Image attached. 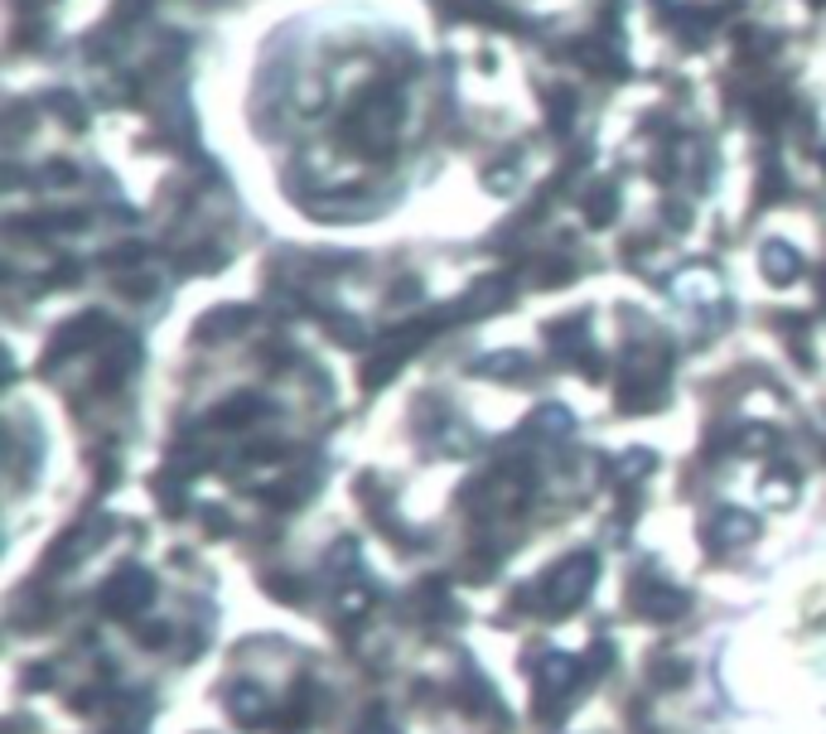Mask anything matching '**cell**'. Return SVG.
Here are the masks:
<instances>
[{
  "label": "cell",
  "mask_w": 826,
  "mask_h": 734,
  "mask_svg": "<svg viewBox=\"0 0 826 734\" xmlns=\"http://www.w3.org/2000/svg\"><path fill=\"white\" fill-rule=\"evenodd\" d=\"M594 575H600V566H594V556H570L561 570L546 580V599H551V614H566V609H576L580 599L590 594Z\"/></svg>",
  "instance_id": "cell-1"
},
{
  "label": "cell",
  "mask_w": 826,
  "mask_h": 734,
  "mask_svg": "<svg viewBox=\"0 0 826 734\" xmlns=\"http://www.w3.org/2000/svg\"><path fill=\"white\" fill-rule=\"evenodd\" d=\"M150 594H155L150 575H145V570H121L116 580L107 585V609H112L116 619H126V614H136Z\"/></svg>",
  "instance_id": "cell-2"
},
{
  "label": "cell",
  "mask_w": 826,
  "mask_h": 734,
  "mask_svg": "<svg viewBox=\"0 0 826 734\" xmlns=\"http://www.w3.org/2000/svg\"><path fill=\"white\" fill-rule=\"evenodd\" d=\"M261 415H266L261 397H252V391H237V397H227L223 407L213 411V425H217V431H242V425L261 421Z\"/></svg>",
  "instance_id": "cell-3"
},
{
  "label": "cell",
  "mask_w": 826,
  "mask_h": 734,
  "mask_svg": "<svg viewBox=\"0 0 826 734\" xmlns=\"http://www.w3.org/2000/svg\"><path fill=\"white\" fill-rule=\"evenodd\" d=\"M755 536H759V527L749 512H721L711 527V546H745V542H755Z\"/></svg>",
  "instance_id": "cell-4"
},
{
  "label": "cell",
  "mask_w": 826,
  "mask_h": 734,
  "mask_svg": "<svg viewBox=\"0 0 826 734\" xmlns=\"http://www.w3.org/2000/svg\"><path fill=\"white\" fill-rule=\"evenodd\" d=\"M797 271H803V262H797V252L788 247V242H769V247H763V276H769L773 286L797 280Z\"/></svg>",
  "instance_id": "cell-5"
},
{
  "label": "cell",
  "mask_w": 826,
  "mask_h": 734,
  "mask_svg": "<svg viewBox=\"0 0 826 734\" xmlns=\"http://www.w3.org/2000/svg\"><path fill=\"white\" fill-rule=\"evenodd\" d=\"M677 296H682L687 304H715L721 300V280H715V271H687V276H677Z\"/></svg>",
  "instance_id": "cell-6"
},
{
  "label": "cell",
  "mask_w": 826,
  "mask_h": 734,
  "mask_svg": "<svg viewBox=\"0 0 826 734\" xmlns=\"http://www.w3.org/2000/svg\"><path fill=\"white\" fill-rule=\"evenodd\" d=\"M97 334H102V314H82V320L68 324V334L58 338L54 348H48V363H58V358H64V353H72V348H88Z\"/></svg>",
  "instance_id": "cell-7"
},
{
  "label": "cell",
  "mask_w": 826,
  "mask_h": 734,
  "mask_svg": "<svg viewBox=\"0 0 826 734\" xmlns=\"http://www.w3.org/2000/svg\"><path fill=\"white\" fill-rule=\"evenodd\" d=\"M576 677H580V663H570V657H546V663H542L546 696H566L570 687H576Z\"/></svg>",
  "instance_id": "cell-8"
},
{
  "label": "cell",
  "mask_w": 826,
  "mask_h": 734,
  "mask_svg": "<svg viewBox=\"0 0 826 734\" xmlns=\"http://www.w3.org/2000/svg\"><path fill=\"white\" fill-rule=\"evenodd\" d=\"M233 711L247 720V725H261L271 705H266V696H261L257 687H247V681H242V687H233Z\"/></svg>",
  "instance_id": "cell-9"
},
{
  "label": "cell",
  "mask_w": 826,
  "mask_h": 734,
  "mask_svg": "<svg viewBox=\"0 0 826 734\" xmlns=\"http://www.w3.org/2000/svg\"><path fill=\"white\" fill-rule=\"evenodd\" d=\"M648 609L652 619H682L687 614V594H677V590H648Z\"/></svg>",
  "instance_id": "cell-10"
},
{
  "label": "cell",
  "mask_w": 826,
  "mask_h": 734,
  "mask_svg": "<svg viewBox=\"0 0 826 734\" xmlns=\"http://www.w3.org/2000/svg\"><path fill=\"white\" fill-rule=\"evenodd\" d=\"M522 367H527L522 353H493V358H483V372L489 377H522Z\"/></svg>",
  "instance_id": "cell-11"
},
{
  "label": "cell",
  "mask_w": 826,
  "mask_h": 734,
  "mask_svg": "<svg viewBox=\"0 0 826 734\" xmlns=\"http://www.w3.org/2000/svg\"><path fill=\"white\" fill-rule=\"evenodd\" d=\"M763 498H769V503H779V508L793 503V498H797L793 474H769V488H763Z\"/></svg>",
  "instance_id": "cell-12"
},
{
  "label": "cell",
  "mask_w": 826,
  "mask_h": 734,
  "mask_svg": "<svg viewBox=\"0 0 826 734\" xmlns=\"http://www.w3.org/2000/svg\"><path fill=\"white\" fill-rule=\"evenodd\" d=\"M295 107H300V112H305V116H320L324 107H330V97H324V88H320V82H314V88H300Z\"/></svg>",
  "instance_id": "cell-13"
},
{
  "label": "cell",
  "mask_w": 826,
  "mask_h": 734,
  "mask_svg": "<svg viewBox=\"0 0 826 734\" xmlns=\"http://www.w3.org/2000/svg\"><path fill=\"white\" fill-rule=\"evenodd\" d=\"M610 218H614V189H600V193L590 199V223H594V227H604Z\"/></svg>",
  "instance_id": "cell-14"
},
{
  "label": "cell",
  "mask_w": 826,
  "mask_h": 734,
  "mask_svg": "<svg viewBox=\"0 0 826 734\" xmlns=\"http://www.w3.org/2000/svg\"><path fill=\"white\" fill-rule=\"evenodd\" d=\"M368 609H372V594L362 590V585H354V590H344V614H348V619H362V614H368Z\"/></svg>",
  "instance_id": "cell-15"
},
{
  "label": "cell",
  "mask_w": 826,
  "mask_h": 734,
  "mask_svg": "<svg viewBox=\"0 0 826 734\" xmlns=\"http://www.w3.org/2000/svg\"><path fill=\"white\" fill-rule=\"evenodd\" d=\"M72 179H78V169L64 165V160H54L44 169V184H54V189H64V184H72Z\"/></svg>",
  "instance_id": "cell-16"
},
{
  "label": "cell",
  "mask_w": 826,
  "mask_h": 734,
  "mask_svg": "<svg viewBox=\"0 0 826 734\" xmlns=\"http://www.w3.org/2000/svg\"><path fill=\"white\" fill-rule=\"evenodd\" d=\"M169 643V623H145L141 629V647H165Z\"/></svg>",
  "instance_id": "cell-17"
},
{
  "label": "cell",
  "mask_w": 826,
  "mask_h": 734,
  "mask_svg": "<svg viewBox=\"0 0 826 734\" xmlns=\"http://www.w3.org/2000/svg\"><path fill=\"white\" fill-rule=\"evenodd\" d=\"M745 440H749L745 449H769V440H773V435L763 431V425H749V431H745Z\"/></svg>",
  "instance_id": "cell-18"
},
{
  "label": "cell",
  "mask_w": 826,
  "mask_h": 734,
  "mask_svg": "<svg viewBox=\"0 0 826 734\" xmlns=\"http://www.w3.org/2000/svg\"><path fill=\"white\" fill-rule=\"evenodd\" d=\"M643 469H652V455H628L618 474H643Z\"/></svg>",
  "instance_id": "cell-19"
},
{
  "label": "cell",
  "mask_w": 826,
  "mask_h": 734,
  "mask_svg": "<svg viewBox=\"0 0 826 734\" xmlns=\"http://www.w3.org/2000/svg\"><path fill=\"white\" fill-rule=\"evenodd\" d=\"M489 189H513V169H493V175H489Z\"/></svg>",
  "instance_id": "cell-20"
}]
</instances>
